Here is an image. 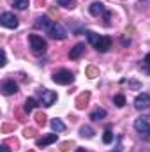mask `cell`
Returning <instances> with one entry per match:
<instances>
[{"instance_id":"1","label":"cell","mask_w":150,"mask_h":152,"mask_svg":"<svg viewBox=\"0 0 150 152\" xmlns=\"http://www.w3.org/2000/svg\"><path fill=\"white\" fill-rule=\"evenodd\" d=\"M134 129L138 131V134H140L143 140H150V122L145 117L134 120Z\"/></svg>"},{"instance_id":"2","label":"cell","mask_w":150,"mask_h":152,"mask_svg":"<svg viewBox=\"0 0 150 152\" xmlns=\"http://www.w3.org/2000/svg\"><path fill=\"white\" fill-rule=\"evenodd\" d=\"M39 94V103L42 104V106H53V103L57 101V92H53V90H48V88H41L37 92Z\"/></svg>"},{"instance_id":"3","label":"cell","mask_w":150,"mask_h":152,"mask_svg":"<svg viewBox=\"0 0 150 152\" xmlns=\"http://www.w3.org/2000/svg\"><path fill=\"white\" fill-rule=\"evenodd\" d=\"M28 42H30V48H32L34 53H44L46 48H48L46 41L41 37V36H37V34H30L28 36Z\"/></svg>"},{"instance_id":"4","label":"cell","mask_w":150,"mask_h":152,"mask_svg":"<svg viewBox=\"0 0 150 152\" xmlns=\"http://www.w3.org/2000/svg\"><path fill=\"white\" fill-rule=\"evenodd\" d=\"M53 81L58 83V85H69V83L74 81V75L71 71H67V69H60V71H57L53 75Z\"/></svg>"},{"instance_id":"5","label":"cell","mask_w":150,"mask_h":152,"mask_svg":"<svg viewBox=\"0 0 150 152\" xmlns=\"http://www.w3.org/2000/svg\"><path fill=\"white\" fill-rule=\"evenodd\" d=\"M0 23H2L5 28H18V25H20L18 18H16L12 12H2V14H0Z\"/></svg>"},{"instance_id":"6","label":"cell","mask_w":150,"mask_h":152,"mask_svg":"<svg viewBox=\"0 0 150 152\" xmlns=\"http://www.w3.org/2000/svg\"><path fill=\"white\" fill-rule=\"evenodd\" d=\"M48 34H50V37L58 39V41H62V39L67 37V32H66V28H64L60 23H53V25H51V28L48 30Z\"/></svg>"},{"instance_id":"7","label":"cell","mask_w":150,"mask_h":152,"mask_svg":"<svg viewBox=\"0 0 150 152\" xmlns=\"http://www.w3.org/2000/svg\"><path fill=\"white\" fill-rule=\"evenodd\" d=\"M94 48H95L99 53H106V51L111 48V37H108V36H99L97 42L94 44Z\"/></svg>"},{"instance_id":"8","label":"cell","mask_w":150,"mask_h":152,"mask_svg":"<svg viewBox=\"0 0 150 152\" xmlns=\"http://www.w3.org/2000/svg\"><path fill=\"white\" fill-rule=\"evenodd\" d=\"M134 106H136L138 110H145V108H149L150 106V94H147V92L138 94L136 99H134Z\"/></svg>"},{"instance_id":"9","label":"cell","mask_w":150,"mask_h":152,"mask_svg":"<svg viewBox=\"0 0 150 152\" xmlns=\"http://www.w3.org/2000/svg\"><path fill=\"white\" fill-rule=\"evenodd\" d=\"M14 92H18V83H16L14 80H5V81L2 83V94H4V96H11V94H14Z\"/></svg>"},{"instance_id":"10","label":"cell","mask_w":150,"mask_h":152,"mask_svg":"<svg viewBox=\"0 0 150 152\" xmlns=\"http://www.w3.org/2000/svg\"><path fill=\"white\" fill-rule=\"evenodd\" d=\"M53 23H55V21H51L48 16H39L37 21H36V27H37V28H42V30H46V32H48V30L51 28V25H53Z\"/></svg>"},{"instance_id":"11","label":"cell","mask_w":150,"mask_h":152,"mask_svg":"<svg viewBox=\"0 0 150 152\" xmlns=\"http://www.w3.org/2000/svg\"><path fill=\"white\" fill-rule=\"evenodd\" d=\"M83 53H85V44H83V42H78L74 48H71V51H69V57H71L73 60H76V58H79Z\"/></svg>"},{"instance_id":"12","label":"cell","mask_w":150,"mask_h":152,"mask_svg":"<svg viewBox=\"0 0 150 152\" xmlns=\"http://www.w3.org/2000/svg\"><path fill=\"white\" fill-rule=\"evenodd\" d=\"M104 12H106L104 4H101V2H94V4L90 5V14H92V16H101V14H104Z\"/></svg>"},{"instance_id":"13","label":"cell","mask_w":150,"mask_h":152,"mask_svg":"<svg viewBox=\"0 0 150 152\" xmlns=\"http://www.w3.org/2000/svg\"><path fill=\"white\" fill-rule=\"evenodd\" d=\"M57 142V133H51V134H46V136H42L41 140L37 142V147H46V145H51V143H55Z\"/></svg>"},{"instance_id":"14","label":"cell","mask_w":150,"mask_h":152,"mask_svg":"<svg viewBox=\"0 0 150 152\" xmlns=\"http://www.w3.org/2000/svg\"><path fill=\"white\" fill-rule=\"evenodd\" d=\"M88 99H90V94L88 92H85V94H81L78 99H76V108L78 110H83L85 106H87V103H88Z\"/></svg>"},{"instance_id":"15","label":"cell","mask_w":150,"mask_h":152,"mask_svg":"<svg viewBox=\"0 0 150 152\" xmlns=\"http://www.w3.org/2000/svg\"><path fill=\"white\" fill-rule=\"evenodd\" d=\"M106 110H103V108H95L92 113H90V118L92 120H95V122H99V120H103V118H106Z\"/></svg>"},{"instance_id":"16","label":"cell","mask_w":150,"mask_h":152,"mask_svg":"<svg viewBox=\"0 0 150 152\" xmlns=\"http://www.w3.org/2000/svg\"><path fill=\"white\" fill-rule=\"evenodd\" d=\"M51 129H53L55 133H64V131H66V124H64L60 118H53V120H51Z\"/></svg>"},{"instance_id":"17","label":"cell","mask_w":150,"mask_h":152,"mask_svg":"<svg viewBox=\"0 0 150 152\" xmlns=\"http://www.w3.org/2000/svg\"><path fill=\"white\" fill-rule=\"evenodd\" d=\"M36 106H37V101H36L34 97H28V99L25 101V112H27V113H30Z\"/></svg>"},{"instance_id":"18","label":"cell","mask_w":150,"mask_h":152,"mask_svg":"<svg viewBox=\"0 0 150 152\" xmlns=\"http://www.w3.org/2000/svg\"><path fill=\"white\" fill-rule=\"evenodd\" d=\"M79 134H81L83 138H92V136H94V129H92L90 126H83V127L79 129Z\"/></svg>"},{"instance_id":"19","label":"cell","mask_w":150,"mask_h":152,"mask_svg":"<svg viewBox=\"0 0 150 152\" xmlns=\"http://www.w3.org/2000/svg\"><path fill=\"white\" fill-rule=\"evenodd\" d=\"M12 4H14V7H16V9L23 11V9H27V7L30 5V0H12Z\"/></svg>"},{"instance_id":"20","label":"cell","mask_w":150,"mask_h":152,"mask_svg":"<svg viewBox=\"0 0 150 152\" xmlns=\"http://www.w3.org/2000/svg\"><path fill=\"white\" fill-rule=\"evenodd\" d=\"M57 2H58V5H62L66 9H74L76 7V0H57Z\"/></svg>"},{"instance_id":"21","label":"cell","mask_w":150,"mask_h":152,"mask_svg":"<svg viewBox=\"0 0 150 152\" xmlns=\"http://www.w3.org/2000/svg\"><path fill=\"white\" fill-rule=\"evenodd\" d=\"M113 103L118 106V108H122V106H125V97H124V94H117L115 97H113Z\"/></svg>"},{"instance_id":"22","label":"cell","mask_w":150,"mask_h":152,"mask_svg":"<svg viewBox=\"0 0 150 152\" xmlns=\"http://www.w3.org/2000/svg\"><path fill=\"white\" fill-rule=\"evenodd\" d=\"M103 142H104L106 145L113 142V133L110 131V129H106V131H104V134H103Z\"/></svg>"},{"instance_id":"23","label":"cell","mask_w":150,"mask_h":152,"mask_svg":"<svg viewBox=\"0 0 150 152\" xmlns=\"http://www.w3.org/2000/svg\"><path fill=\"white\" fill-rule=\"evenodd\" d=\"M87 37H88V41H90V44L94 46V44L97 42V39H99V34H95V32L88 30V32H87Z\"/></svg>"},{"instance_id":"24","label":"cell","mask_w":150,"mask_h":152,"mask_svg":"<svg viewBox=\"0 0 150 152\" xmlns=\"http://www.w3.org/2000/svg\"><path fill=\"white\" fill-rule=\"evenodd\" d=\"M143 67H145V71L150 75V53H147L145 58H143Z\"/></svg>"},{"instance_id":"25","label":"cell","mask_w":150,"mask_h":152,"mask_svg":"<svg viewBox=\"0 0 150 152\" xmlns=\"http://www.w3.org/2000/svg\"><path fill=\"white\" fill-rule=\"evenodd\" d=\"M36 122H37L39 126H44V124H46V115L44 113H37L36 115Z\"/></svg>"},{"instance_id":"26","label":"cell","mask_w":150,"mask_h":152,"mask_svg":"<svg viewBox=\"0 0 150 152\" xmlns=\"http://www.w3.org/2000/svg\"><path fill=\"white\" fill-rule=\"evenodd\" d=\"M87 75H88V78H95V76L99 75V71H97L95 67H88V69H87Z\"/></svg>"},{"instance_id":"27","label":"cell","mask_w":150,"mask_h":152,"mask_svg":"<svg viewBox=\"0 0 150 152\" xmlns=\"http://www.w3.org/2000/svg\"><path fill=\"white\" fill-rule=\"evenodd\" d=\"M5 64H7V55H5V51H4V50H2V62H0V66H2V67H4V66H5Z\"/></svg>"},{"instance_id":"28","label":"cell","mask_w":150,"mask_h":152,"mask_svg":"<svg viewBox=\"0 0 150 152\" xmlns=\"http://www.w3.org/2000/svg\"><path fill=\"white\" fill-rule=\"evenodd\" d=\"M25 136H27V138H32V136H34V129H27Z\"/></svg>"},{"instance_id":"29","label":"cell","mask_w":150,"mask_h":152,"mask_svg":"<svg viewBox=\"0 0 150 152\" xmlns=\"http://www.w3.org/2000/svg\"><path fill=\"white\" fill-rule=\"evenodd\" d=\"M131 87H133V88H138V87H140V83H138V81H134V80H133V81H131Z\"/></svg>"},{"instance_id":"30","label":"cell","mask_w":150,"mask_h":152,"mask_svg":"<svg viewBox=\"0 0 150 152\" xmlns=\"http://www.w3.org/2000/svg\"><path fill=\"white\" fill-rule=\"evenodd\" d=\"M0 152H9V147H7V145H2V147H0Z\"/></svg>"},{"instance_id":"31","label":"cell","mask_w":150,"mask_h":152,"mask_svg":"<svg viewBox=\"0 0 150 152\" xmlns=\"http://www.w3.org/2000/svg\"><path fill=\"white\" fill-rule=\"evenodd\" d=\"M76 152H87L85 149H76Z\"/></svg>"},{"instance_id":"32","label":"cell","mask_w":150,"mask_h":152,"mask_svg":"<svg viewBox=\"0 0 150 152\" xmlns=\"http://www.w3.org/2000/svg\"><path fill=\"white\" fill-rule=\"evenodd\" d=\"M30 152H32V151H30Z\"/></svg>"}]
</instances>
